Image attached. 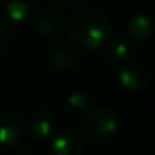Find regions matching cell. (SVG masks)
<instances>
[{"mask_svg": "<svg viewBox=\"0 0 155 155\" xmlns=\"http://www.w3.org/2000/svg\"><path fill=\"white\" fill-rule=\"evenodd\" d=\"M70 45L77 54L97 55L112 42L110 18L100 10H82L70 20L67 28Z\"/></svg>", "mask_w": 155, "mask_h": 155, "instance_id": "cell-1", "label": "cell"}, {"mask_svg": "<svg viewBox=\"0 0 155 155\" xmlns=\"http://www.w3.org/2000/svg\"><path fill=\"white\" fill-rule=\"evenodd\" d=\"M84 132L94 143H108L118 132L117 115L108 108L90 110L84 120Z\"/></svg>", "mask_w": 155, "mask_h": 155, "instance_id": "cell-2", "label": "cell"}, {"mask_svg": "<svg viewBox=\"0 0 155 155\" xmlns=\"http://www.w3.org/2000/svg\"><path fill=\"white\" fill-rule=\"evenodd\" d=\"M117 78L122 87L127 88V90H132V92L145 90L148 85V80H150L148 70L142 64H138L135 60L118 64L117 65Z\"/></svg>", "mask_w": 155, "mask_h": 155, "instance_id": "cell-3", "label": "cell"}, {"mask_svg": "<svg viewBox=\"0 0 155 155\" xmlns=\"http://www.w3.org/2000/svg\"><path fill=\"white\" fill-rule=\"evenodd\" d=\"M82 150H84V137L72 127L60 128L52 138V155H80Z\"/></svg>", "mask_w": 155, "mask_h": 155, "instance_id": "cell-4", "label": "cell"}, {"mask_svg": "<svg viewBox=\"0 0 155 155\" xmlns=\"http://www.w3.org/2000/svg\"><path fill=\"white\" fill-rule=\"evenodd\" d=\"M25 138V124L17 114L4 112L0 114V145L17 147Z\"/></svg>", "mask_w": 155, "mask_h": 155, "instance_id": "cell-5", "label": "cell"}, {"mask_svg": "<svg viewBox=\"0 0 155 155\" xmlns=\"http://www.w3.org/2000/svg\"><path fill=\"white\" fill-rule=\"evenodd\" d=\"M5 12L15 24H30L40 14V0H7Z\"/></svg>", "mask_w": 155, "mask_h": 155, "instance_id": "cell-6", "label": "cell"}, {"mask_svg": "<svg viewBox=\"0 0 155 155\" xmlns=\"http://www.w3.org/2000/svg\"><path fill=\"white\" fill-rule=\"evenodd\" d=\"M30 134L37 140H45L55 128V115L50 110H38L30 118Z\"/></svg>", "mask_w": 155, "mask_h": 155, "instance_id": "cell-7", "label": "cell"}, {"mask_svg": "<svg viewBox=\"0 0 155 155\" xmlns=\"http://www.w3.org/2000/svg\"><path fill=\"white\" fill-rule=\"evenodd\" d=\"M127 30L130 34V37L137 42H145L152 37V32H153V25L152 20L147 15H135L128 20L127 24Z\"/></svg>", "mask_w": 155, "mask_h": 155, "instance_id": "cell-8", "label": "cell"}, {"mask_svg": "<svg viewBox=\"0 0 155 155\" xmlns=\"http://www.w3.org/2000/svg\"><path fill=\"white\" fill-rule=\"evenodd\" d=\"M105 50H108V58H110L112 62H115L117 65L132 60V54H134L132 45L128 44V42L122 40V38H118V40H115V42L112 40Z\"/></svg>", "mask_w": 155, "mask_h": 155, "instance_id": "cell-9", "label": "cell"}, {"mask_svg": "<svg viewBox=\"0 0 155 155\" xmlns=\"http://www.w3.org/2000/svg\"><path fill=\"white\" fill-rule=\"evenodd\" d=\"M50 64L57 70H70L77 65V60L70 50L65 47H57L50 52Z\"/></svg>", "mask_w": 155, "mask_h": 155, "instance_id": "cell-10", "label": "cell"}, {"mask_svg": "<svg viewBox=\"0 0 155 155\" xmlns=\"http://www.w3.org/2000/svg\"><path fill=\"white\" fill-rule=\"evenodd\" d=\"M35 28L37 32L45 38H50V37H55L60 30V20H58L57 15L54 14H48V15H44L42 18H38L37 24H35Z\"/></svg>", "mask_w": 155, "mask_h": 155, "instance_id": "cell-11", "label": "cell"}, {"mask_svg": "<svg viewBox=\"0 0 155 155\" xmlns=\"http://www.w3.org/2000/svg\"><path fill=\"white\" fill-rule=\"evenodd\" d=\"M67 104L70 108L77 112H90L92 110V95L85 90H75L68 95Z\"/></svg>", "mask_w": 155, "mask_h": 155, "instance_id": "cell-12", "label": "cell"}, {"mask_svg": "<svg viewBox=\"0 0 155 155\" xmlns=\"http://www.w3.org/2000/svg\"><path fill=\"white\" fill-rule=\"evenodd\" d=\"M10 42V27L4 17H0V55L5 52Z\"/></svg>", "mask_w": 155, "mask_h": 155, "instance_id": "cell-13", "label": "cell"}, {"mask_svg": "<svg viewBox=\"0 0 155 155\" xmlns=\"http://www.w3.org/2000/svg\"><path fill=\"white\" fill-rule=\"evenodd\" d=\"M50 2L55 7H60V8H75L84 5L87 0H50Z\"/></svg>", "mask_w": 155, "mask_h": 155, "instance_id": "cell-14", "label": "cell"}, {"mask_svg": "<svg viewBox=\"0 0 155 155\" xmlns=\"http://www.w3.org/2000/svg\"><path fill=\"white\" fill-rule=\"evenodd\" d=\"M120 2H124V4H130V2H135V0H120Z\"/></svg>", "mask_w": 155, "mask_h": 155, "instance_id": "cell-15", "label": "cell"}]
</instances>
